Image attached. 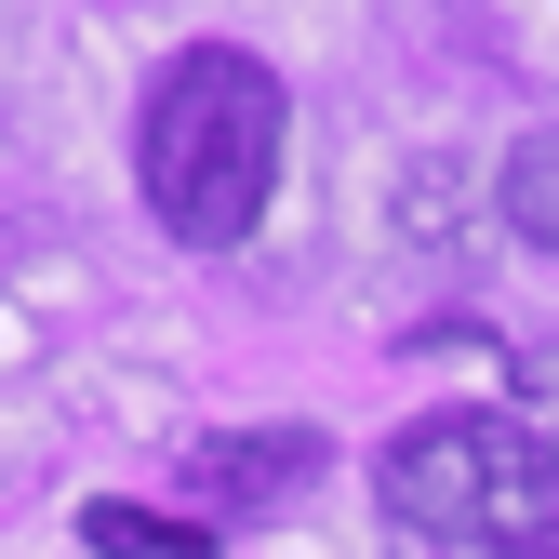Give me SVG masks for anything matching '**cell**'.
Here are the masks:
<instances>
[{
	"instance_id": "obj_1",
	"label": "cell",
	"mask_w": 559,
	"mask_h": 559,
	"mask_svg": "<svg viewBox=\"0 0 559 559\" xmlns=\"http://www.w3.org/2000/svg\"><path fill=\"white\" fill-rule=\"evenodd\" d=\"M280 133H294V94H280V67L200 40L147 81V120H133V187H147V214L187 240V253H227L253 240L266 187H280Z\"/></svg>"
},
{
	"instance_id": "obj_2",
	"label": "cell",
	"mask_w": 559,
	"mask_h": 559,
	"mask_svg": "<svg viewBox=\"0 0 559 559\" xmlns=\"http://www.w3.org/2000/svg\"><path fill=\"white\" fill-rule=\"evenodd\" d=\"M386 520L466 546V559H546L559 546V453L520 413H427L386 440Z\"/></svg>"
},
{
	"instance_id": "obj_3",
	"label": "cell",
	"mask_w": 559,
	"mask_h": 559,
	"mask_svg": "<svg viewBox=\"0 0 559 559\" xmlns=\"http://www.w3.org/2000/svg\"><path fill=\"white\" fill-rule=\"evenodd\" d=\"M187 479H200V507L266 520V507H294L307 479H320V427H227V440L187 453Z\"/></svg>"
},
{
	"instance_id": "obj_4",
	"label": "cell",
	"mask_w": 559,
	"mask_h": 559,
	"mask_svg": "<svg viewBox=\"0 0 559 559\" xmlns=\"http://www.w3.org/2000/svg\"><path fill=\"white\" fill-rule=\"evenodd\" d=\"M493 200H507V227H520L533 253H559V133H520L507 174H493Z\"/></svg>"
},
{
	"instance_id": "obj_5",
	"label": "cell",
	"mask_w": 559,
	"mask_h": 559,
	"mask_svg": "<svg viewBox=\"0 0 559 559\" xmlns=\"http://www.w3.org/2000/svg\"><path fill=\"white\" fill-rule=\"evenodd\" d=\"M81 546H94V559H200V546H187L174 520H147V507H120V493H107V507H81Z\"/></svg>"
}]
</instances>
